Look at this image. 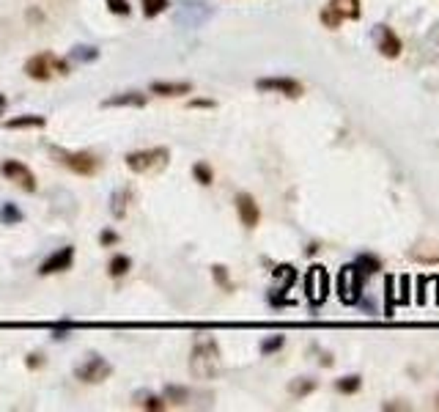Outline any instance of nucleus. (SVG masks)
Returning <instances> with one entry per match:
<instances>
[{"instance_id":"b1692460","label":"nucleus","mask_w":439,"mask_h":412,"mask_svg":"<svg viewBox=\"0 0 439 412\" xmlns=\"http://www.w3.org/2000/svg\"><path fill=\"white\" fill-rule=\"evenodd\" d=\"M126 201H129V193H116V196H113V217L121 220V217L126 215Z\"/></svg>"},{"instance_id":"1a4fd4ad","label":"nucleus","mask_w":439,"mask_h":412,"mask_svg":"<svg viewBox=\"0 0 439 412\" xmlns=\"http://www.w3.org/2000/svg\"><path fill=\"white\" fill-rule=\"evenodd\" d=\"M256 89L258 91H269V94H283V96H291V99H297L302 96V83L297 80H291V77H261L258 83H256Z\"/></svg>"},{"instance_id":"20e7f679","label":"nucleus","mask_w":439,"mask_h":412,"mask_svg":"<svg viewBox=\"0 0 439 412\" xmlns=\"http://www.w3.org/2000/svg\"><path fill=\"white\" fill-rule=\"evenodd\" d=\"M171 160L168 149H146V151H132L126 157V168L135 174H148V171H159Z\"/></svg>"},{"instance_id":"7ed1b4c3","label":"nucleus","mask_w":439,"mask_h":412,"mask_svg":"<svg viewBox=\"0 0 439 412\" xmlns=\"http://www.w3.org/2000/svg\"><path fill=\"white\" fill-rule=\"evenodd\" d=\"M66 72H69L66 61H61L53 53H39L34 58H28V64H25V74L31 80H53L55 74H66Z\"/></svg>"},{"instance_id":"2f4dec72","label":"nucleus","mask_w":439,"mask_h":412,"mask_svg":"<svg viewBox=\"0 0 439 412\" xmlns=\"http://www.w3.org/2000/svg\"><path fill=\"white\" fill-rule=\"evenodd\" d=\"M214 278L223 283V286L228 288V278H226V267H214Z\"/></svg>"},{"instance_id":"f03ea898","label":"nucleus","mask_w":439,"mask_h":412,"mask_svg":"<svg viewBox=\"0 0 439 412\" xmlns=\"http://www.w3.org/2000/svg\"><path fill=\"white\" fill-rule=\"evenodd\" d=\"M363 283H365V272L357 267V264H346V267L338 272V297H340V303L346 305L360 303Z\"/></svg>"},{"instance_id":"bb28decb","label":"nucleus","mask_w":439,"mask_h":412,"mask_svg":"<svg viewBox=\"0 0 439 412\" xmlns=\"http://www.w3.org/2000/svg\"><path fill=\"white\" fill-rule=\"evenodd\" d=\"M316 388V382H311V379H302V382H294L291 385V396H308L311 391Z\"/></svg>"},{"instance_id":"dca6fc26","label":"nucleus","mask_w":439,"mask_h":412,"mask_svg":"<svg viewBox=\"0 0 439 412\" xmlns=\"http://www.w3.org/2000/svg\"><path fill=\"white\" fill-rule=\"evenodd\" d=\"M129 267H132V261H129V256H113L110 258V264H107V272H110V278H123L126 272H129Z\"/></svg>"},{"instance_id":"aec40b11","label":"nucleus","mask_w":439,"mask_h":412,"mask_svg":"<svg viewBox=\"0 0 439 412\" xmlns=\"http://www.w3.org/2000/svg\"><path fill=\"white\" fill-rule=\"evenodd\" d=\"M275 278H281V286H278V291H286V288L294 283V278H297V272H294V267H278L275 269Z\"/></svg>"},{"instance_id":"a878e982","label":"nucleus","mask_w":439,"mask_h":412,"mask_svg":"<svg viewBox=\"0 0 439 412\" xmlns=\"http://www.w3.org/2000/svg\"><path fill=\"white\" fill-rule=\"evenodd\" d=\"M340 14H338V11H335L333 6H327V9H324V11H321V22H324V25H327V28H338V25H340Z\"/></svg>"},{"instance_id":"423d86ee","label":"nucleus","mask_w":439,"mask_h":412,"mask_svg":"<svg viewBox=\"0 0 439 412\" xmlns=\"http://www.w3.org/2000/svg\"><path fill=\"white\" fill-rule=\"evenodd\" d=\"M55 160H61L66 168H71L80 176H94L99 171V160L88 151H53Z\"/></svg>"},{"instance_id":"0eeeda50","label":"nucleus","mask_w":439,"mask_h":412,"mask_svg":"<svg viewBox=\"0 0 439 412\" xmlns=\"http://www.w3.org/2000/svg\"><path fill=\"white\" fill-rule=\"evenodd\" d=\"M110 374H113V366L102 358H88L83 366L74 368V376H77L80 382H88V385H99V382H105Z\"/></svg>"},{"instance_id":"393cba45","label":"nucleus","mask_w":439,"mask_h":412,"mask_svg":"<svg viewBox=\"0 0 439 412\" xmlns=\"http://www.w3.org/2000/svg\"><path fill=\"white\" fill-rule=\"evenodd\" d=\"M193 174L201 184H211V179H214V174H211V168L206 165V162H198V165L193 168Z\"/></svg>"},{"instance_id":"c756f323","label":"nucleus","mask_w":439,"mask_h":412,"mask_svg":"<svg viewBox=\"0 0 439 412\" xmlns=\"http://www.w3.org/2000/svg\"><path fill=\"white\" fill-rule=\"evenodd\" d=\"M71 58H77V61H94V58H96V50H94V47H77V50L71 53Z\"/></svg>"},{"instance_id":"7c9ffc66","label":"nucleus","mask_w":439,"mask_h":412,"mask_svg":"<svg viewBox=\"0 0 439 412\" xmlns=\"http://www.w3.org/2000/svg\"><path fill=\"white\" fill-rule=\"evenodd\" d=\"M281 346H283V336H275V338L263 341L261 352H263V355H269V352H275V349H281Z\"/></svg>"},{"instance_id":"39448f33","label":"nucleus","mask_w":439,"mask_h":412,"mask_svg":"<svg viewBox=\"0 0 439 412\" xmlns=\"http://www.w3.org/2000/svg\"><path fill=\"white\" fill-rule=\"evenodd\" d=\"M305 294L311 305H324V300L330 297V275L324 267H311L305 275Z\"/></svg>"},{"instance_id":"f8f14e48","label":"nucleus","mask_w":439,"mask_h":412,"mask_svg":"<svg viewBox=\"0 0 439 412\" xmlns=\"http://www.w3.org/2000/svg\"><path fill=\"white\" fill-rule=\"evenodd\" d=\"M379 53L385 55V58H398L401 55V39L395 36L390 28H385V25L379 31Z\"/></svg>"},{"instance_id":"9b49d317","label":"nucleus","mask_w":439,"mask_h":412,"mask_svg":"<svg viewBox=\"0 0 439 412\" xmlns=\"http://www.w3.org/2000/svg\"><path fill=\"white\" fill-rule=\"evenodd\" d=\"M236 212H239L242 226H247V228H256V226H258V220H261V209H258L256 198L247 196V193L236 196Z\"/></svg>"},{"instance_id":"f3484780","label":"nucleus","mask_w":439,"mask_h":412,"mask_svg":"<svg viewBox=\"0 0 439 412\" xmlns=\"http://www.w3.org/2000/svg\"><path fill=\"white\" fill-rule=\"evenodd\" d=\"M135 404L143 407V410H154V412L168 407V401H162V398H157V396H151V393H138L135 396Z\"/></svg>"},{"instance_id":"473e14b6","label":"nucleus","mask_w":439,"mask_h":412,"mask_svg":"<svg viewBox=\"0 0 439 412\" xmlns=\"http://www.w3.org/2000/svg\"><path fill=\"white\" fill-rule=\"evenodd\" d=\"M99 239H102V245H116V242H118V236H116L113 231H105Z\"/></svg>"},{"instance_id":"ddd939ff","label":"nucleus","mask_w":439,"mask_h":412,"mask_svg":"<svg viewBox=\"0 0 439 412\" xmlns=\"http://www.w3.org/2000/svg\"><path fill=\"white\" fill-rule=\"evenodd\" d=\"M107 108H126V105H132V108H143L146 105V94H138V91H126V94H116V96H110L105 102Z\"/></svg>"},{"instance_id":"f257e3e1","label":"nucleus","mask_w":439,"mask_h":412,"mask_svg":"<svg viewBox=\"0 0 439 412\" xmlns=\"http://www.w3.org/2000/svg\"><path fill=\"white\" fill-rule=\"evenodd\" d=\"M223 368V360H220V349L214 341H198L190 355V371L195 379H214Z\"/></svg>"},{"instance_id":"cd10ccee","label":"nucleus","mask_w":439,"mask_h":412,"mask_svg":"<svg viewBox=\"0 0 439 412\" xmlns=\"http://www.w3.org/2000/svg\"><path fill=\"white\" fill-rule=\"evenodd\" d=\"M165 398L173 401V404H184V401H187V391H184V388H168V391H165Z\"/></svg>"},{"instance_id":"4468645a","label":"nucleus","mask_w":439,"mask_h":412,"mask_svg":"<svg viewBox=\"0 0 439 412\" xmlns=\"http://www.w3.org/2000/svg\"><path fill=\"white\" fill-rule=\"evenodd\" d=\"M190 91H193L190 83H154L151 86V94H157V96H184Z\"/></svg>"},{"instance_id":"c85d7f7f","label":"nucleus","mask_w":439,"mask_h":412,"mask_svg":"<svg viewBox=\"0 0 439 412\" xmlns=\"http://www.w3.org/2000/svg\"><path fill=\"white\" fill-rule=\"evenodd\" d=\"M107 9L113 11V14H129V0H107Z\"/></svg>"},{"instance_id":"2eb2a0df","label":"nucleus","mask_w":439,"mask_h":412,"mask_svg":"<svg viewBox=\"0 0 439 412\" xmlns=\"http://www.w3.org/2000/svg\"><path fill=\"white\" fill-rule=\"evenodd\" d=\"M330 6H333L343 19H357L360 17V11H363V9H360V0H333Z\"/></svg>"},{"instance_id":"a211bd4d","label":"nucleus","mask_w":439,"mask_h":412,"mask_svg":"<svg viewBox=\"0 0 439 412\" xmlns=\"http://www.w3.org/2000/svg\"><path fill=\"white\" fill-rule=\"evenodd\" d=\"M9 129H22V126H44V116H22V119H9Z\"/></svg>"},{"instance_id":"6e6552de","label":"nucleus","mask_w":439,"mask_h":412,"mask_svg":"<svg viewBox=\"0 0 439 412\" xmlns=\"http://www.w3.org/2000/svg\"><path fill=\"white\" fill-rule=\"evenodd\" d=\"M3 176L9 181H14L17 187H22L25 193H36V176L31 174V168L28 165H22V162L17 160H6L3 162Z\"/></svg>"},{"instance_id":"6ab92c4d","label":"nucleus","mask_w":439,"mask_h":412,"mask_svg":"<svg viewBox=\"0 0 439 412\" xmlns=\"http://www.w3.org/2000/svg\"><path fill=\"white\" fill-rule=\"evenodd\" d=\"M141 3L146 17H159L162 11H168V0H141Z\"/></svg>"},{"instance_id":"4be33fe9","label":"nucleus","mask_w":439,"mask_h":412,"mask_svg":"<svg viewBox=\"0 0 439 412\" xmlns=\"http://www.w3.org/2000/svg\"><path fill=\"white\" fill-rule=\"evenodd\" d=\"M0 220L9 223V226H14V223L22 220V212H19L14 204H3V209H0Z\"/></svg>"},{"instance_id":"9d476101","label":"nucleus","mask_w":439,"mask_h":412,"mask_svg":"<svg viewBox=\"0 0 439 412\" xmlns=\"http://www.w3.org/2000/svg\"><path fill=\"white\" fill-rule=\"evenodd\" d=\"M71 264H74V248L71 245H66V248H61V251H55L44 264H41V275H53V272H66V269H71Z\"/></svg>"},{"instance_id":"412c9836","label":"nucleus","mask_w":439,"mask_h":412,"mask_svg":"<svg viewBox=\"0 0 439 412\" xmlns=\"http://www.w3.org/2000/svg\"><path fill=\"white\" fill-rule=\"evenodd\" d=\"M354 264H357V267H360V269H363V272H365V278H368V275H373V272H379V269H382V264H379V258H373V256H360V258H357Z\"/></svg>"},{"instance_id":"5701e85b","label":"nucleus","mask_w":439,"mask_h":412,"mask_svg":"<svg viewBox=\"0 0 439 412\" xmlns=\"http://www.w3.org/2000/svg\"><path fill=\"white\" fill-rule=\"evenodd\" d=\"M340 393H357L360 391V376H343V379H338V385H335Z\"/></svg>"}]
</instances>
